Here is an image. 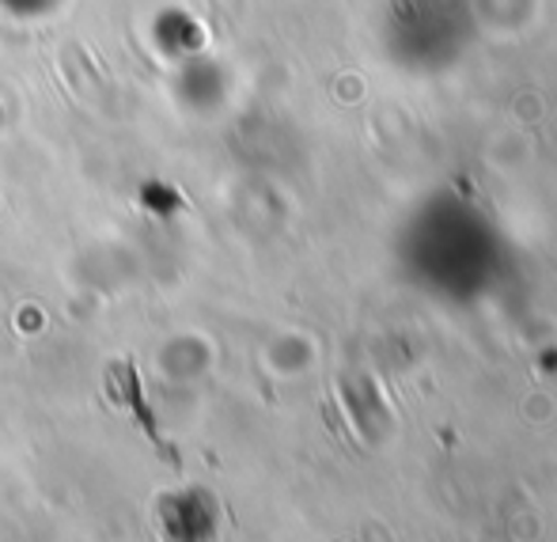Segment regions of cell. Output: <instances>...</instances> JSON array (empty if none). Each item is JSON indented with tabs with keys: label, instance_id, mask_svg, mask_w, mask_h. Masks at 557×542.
I'll return each instance as SVG.
<instances>
[{
	"label": "cell",
	"instance_id": "6da1fadb",
	"mask_svg": "<svg viewBox=\"0 0 557 542\" xmlns=\"http://www.w3.org/2000/svg\"><path fill=\"white\" fill-rule=\"evenodd\" d=\"M111 395H114V403H117V406H133V410H137L140 426H145V436L152 440V444H160L163 452H168V459H171V447L160 440V429H156V421L148 418L145 403H140V391H137V372H133V365H129V360H125V365H114V368H111Z\"/></svg>",
	"mask_w": 557,
	"mask_h": 542
}]
</instances>
